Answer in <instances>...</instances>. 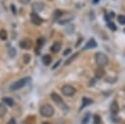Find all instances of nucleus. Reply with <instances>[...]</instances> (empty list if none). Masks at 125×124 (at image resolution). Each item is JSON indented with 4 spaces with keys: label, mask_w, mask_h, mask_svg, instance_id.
I'll use <instances>...</instances> for the list:
<instances>
[{
    "label": "nucleus",
    "mask_w": 125,
    "mask_h": 124,
    "mask_svg": "<svg viewBox=\"0 0 125 124\" xmlns=\"http://www.w3.org/2000/svg\"><path fill=\"white\" fill-rule=\"evenodd\" d=\"M107 26H108L111 30H116V26L114 25L113 22H108V23H107Z\"/></svg>",
    "instance_id": "25"
},
{
    "label": "nucleus",
    "mask_w": 125,
    "mask_h": 124,
    "mask_svg": "<svg viewBox=\"0 0 125 124\" xmlns=\"http://www.w3.org/2000/svg\"><path fill=\"white\" fill-rule=\"evenodd\" d=\"M43 44H44V38H38V40H37V46H38V48H41L42 46H43Z\"/></svg>",
    "instance_id": "21"
},
{
    "label": "nucleus",
    "mask_w": 125,
    "mask_h": 124,
    "mask_svg": "<svg viewBox=\"0 0 125 124\" xmlns=\"http://www.w3.org/2000/svg\"><path fill=\"white\" fill-rule=\"evenodd\" d=\"M6 112H7V108H6V106H5L3 103H0V117L4 116V115L6 114Z\"/></svg>",
    "instance_id": "18"
},
{
    "label": "nucleus",
    "mask_w": 125,
    "mask_h": 124,
    "mask_svg": "<svg viewBox=\"0 0 125 124\" xmlns=\"http://www.w3.org/2000/svg\"><path fill=\"white\" fill-rule=\"evenodd\" d=\"M7 124H16V120L14 119V118H11L9 121H8V123Z\"/></svg>",
    "instance_id": "28"
},
{
    "label": "nucleus",
    "mask_w": 125,
    "mask_h": 124,
    "mask_svg": "<svg viewBox=\"0 0 125 124\" xmlns=\"http://www.w3.org/2000/svg\"><path fill=\"white\" fill-rule=\"evenodd\" d=\"M61 48H62V44H61L60 42H55V43L52 45V47H51V51H52L53 53H58V52L61 50Z\"/></svg>",
    "instance_id": "11"
},
{
    "label": "nucleus",
    "mask_w": 125,
    "mask_h": 124,
    "mask_svg": "<svg viewBox=\"0 0 125 124\" xmlns=\"http://www.w3.org/2000/svg\"><path fill=\"white\" fill-rule=\"evenodd\" d=\"M12 10H13V13L16 14V10H15V6L14 5H12Z\"/></svg>",
    "instance_id": "30"
},
{
    "label": "nucleus",
    "mask_w": 125,
    "mask_h": 124,
    "mask_svg": "<svg viewBox=\"0 0 125 124\" xmlns=\"http://www.w3.org/2000/svg\"><path fill=\"white\" fill-rule=\"evenodd\" d=\"M118 110H119L118 103H117L115 101L112 102V103H111V105H110V111H111L113 114H116V113L118 112Z\"/></svg>",
    "instance_id": "12"
},
{
    "label": "nucleus",
    "mask_w": 125,
    "mask_h": 124,
    "mask_svg": "<svg viewBox=\"0 0 125 124\" xmlns=\"http://www.w3.org/2000/svg\"><path fill=\"white\" fill-rule=\"evenodd\" d=\"M7 37H8L7 31L5 29H1L0 30V39L1 40H7Z\"/></svg>",
    "instance_id": "17"
},
{
    "label": "nucleus",
    "mask_w": 125,
    "mask_h": 124,
    "mask_svg": "<svg viewBox=\"0 0 125 124\" xmlns=\"http://www.w3.org/2000/svg\"><path fill=\"white\" fill-rule=\"evenodd\" d=\"M2 102H3L4 103L8 104L9 106H12V105H14V101H13V99H11V98H8V97H5V98H3V99H2Z\"/></svg>",
    "instance_id": "14"
},
{
    "label": "nucleus",
    "mask_w": 125,
    "mask_h": 124,
    "mask_svg": "<svg viewBox=\"0 0 125 124\" xmlns=\"http://www.w3.org/2000/svg\"><path fill=\"white\" fill-rule=\"evenodd\" d=\"M104 74H105V70L104 69V66H98L96 69H95V76L97 77V78H103L104 76Z\"/></svg>",
    "instance_id": "8"
},
{
    "label": "nucleus",
    "mask_w": 125,
    "mask_h": 124,
    "mask_svg": "<svg viewBox=\"0 0 125 124\" xmlns=\"http://www.w3.org/2000/svg\"><path fill=\"white\" fill-rule=\"evenodd\" d=\"M95 60H96L97 64L100 66H104L108 63V58L104 53H97L95 56Z\"/></svg>",
    "instance_id": "2"
},
{
    "label": "nucleus",
    "mask_w": 125,
    "mask_h": 124,
    "mask_svg": "<svg viewBox=\"0 0 125 124\" xmlns=\"http://www.w3.org/2000/svg\"><path fill=\"white\" fill-rule=\"evenodd\" d=\"M60 62H61V61H59V62H58V63H57V64H55V65L53 66V69H55V68H56V67H57V66L60 64Z\"/></svg>",
    "instance_id": "29"
},
{
    "label": "nucleus",
    "mask_w": 125,
    "mask_h": 124,
    "mask_svg": "<svg viewBox=\"0 0 125 124\" xmlns=\"http://www.w3.org/2000/svg\"><path fill=\"white\" fill-rule=\"evenodd\" d=\"M94 124H101V117L97 114L94 116Z\"/></svg>",
    "instance_id": "22"
},
{
    "label": "nucleus",
    "mask_w": 125,
    "mask_h": 124,
    "mask_svg": "<svg viewBox=\"0 0 125 124\" xmlns=\"http://www.w3.org/2000/svg\"><path fill=\"white\" fill-rule=\"evenodd\" d=\"M39 111H40V114H41L42 116H44V117H51V116L54 115V112H55L54 107H53L51 104H48V103L43 104V105L40 107Z\"/></svg>",
    "instance_id": "1"
},
{
    "label": "nucleus",
    "mask_w": 125,
    "mask_h": 124,
    "mask_svg": "<svg viewBox=\"0 0 125 124\" xmlns=\"http://www.w3.org/2000/svg\"><path fill=\"white\" fill-rule=\"evenodd\" d=\"M30 21L35 25H40L43 22V20L36 13H30Z\"/></svg>",
    "instance_id": "7"
},
{
    "label": "nucleus",
    "mask_w": 125,
    "mask_h": 124,
    "mask_svg": "<svg viewBox=\"0 0 125 124\" xmlns=\"http://www.w3.org/2000/svg\"><path fill=\"white\" fill-rule=\"evenodd\" d=\"M69 52H70V50H66V51H65V52L63 53V55H66V54H68Z\"/></svg>",
    "instance_id": "31"
},
{
    "label": "nucleus",
    "mask_w": 125,
    "mask_h": 124,
    "mask_svg": "<svg viewBox=\"0 0 125 124\" xmlns=\"http://www.w3.org/2000/svg\"><path fill=\"white\" fill-rule=\"evenodd\" d=\"M75 92H76L75 88H74L73 86H71V85H64V86L62 88V93L64 96H66V97H71V96H73V95L75 94Z\"/></svg>",
    "instance_id": "5"
},
{
    "label": "nucleus",
    "mask_w": 125,
    "mask_h": 124,
    "mask_svg": "<svg viewBox=\"0 0 125 124\" xmlns=\"http://www.w3.org/2000/svg\"><path fill=\"white\" fill-rule=\"evenodd\" d=\"M99 2V0H93V3H98Z\"/></svg>",
    "instance_id": "32"
},
{
    "label": "nucleus",
    "mask_w": 125,
    "mask_h": 124,
    "mask_svg": "<svg viewBox=\"0 0 125 124\" xmlns=\"http://www.w3.org/2000/svg\"><path fill=\"white\" fill-rule=\"evenodd\" d=\"M124 31H125V29H124Z\"/></svg>",
    "instance_id": "34"
},
{
    "label": "nucleus",
    "mask_w": 125,
    "mask_h": 124,
    "mask_svg": "<svg viewBox=\"0 0 125 124\" xmlns=\"http://www.w3.org/2000/svg\"><path fill=\"white\" fill-rule=\"evenodd\" d=\"M20 1V3H21V4H28L29 2H30V0H19Z\"/></svg>",
    "instance_id": "27"
},
{
    "label": "nucleus",
    "mask_w": 125,
    "mask_h": 124,
    "mask_svg": "<svg viewBox=\"0 0 125 124\" xmlns=\"http://www.w3.org/2000/svg\"><path fill=\"white\" fill-rule=\"evenodd\" d=\"M77 55H78V53H76V54H74L72 58H69V59H68V60H67V61L65 62V64H69V63H70V62H72V61H73V60H74V59H75V58L77 57Z\"/></svg>",
    "instance_id": "23"
},
{
    "label": "nucleus",
    "mask_w": 125,
    "mask_h": 124,
    "mask_svg": "<svg viewBox=\"0 0 125 124\" xmlns=\"http://www.w3.org/2000/svg\"><path fill=\"white\" fill-rule=\"evenodd\" d=\"M88 121H89V114L85 116V118H84V119H83V121H82V124H86Z\"/></svg>",
    "instance_id": "26"
},
{
    "label": "nucleus",
    "mask_w": 125,
    "mask_h": 124,
    "mask_svg": "<svg viewBox=\"0 0 125 124\" xmlns=\"http://www.w3.org/2000/svg\"><path fill=\"white\" fill-rule=\"evenodd\" d=\"M28 80H29V77H24V78L19 79L18 81L14 82V83L10 86V90H11V91H16V90H19V89L22 88L23 86H25V84L28 82Z\"/></svg>",
    "instance_id": "3"
},
{
    "label": "nucleus",
    "mask_w": 125,
    "mask_h": 124,
    "mask_svg": "<svg viewBox=\"0 0 125 124\" xmlns=\"http://www.w3.org/2000/svg\"><path fill=\"white\" fill-rule=\"evenodd\" d=\"M20 47L21 49H25V50H29L32 47V41L29 38H23L21 42H20Z\"/></svg>",
    "instance_id": "6"
},
{
    "label": "nucleus",
    "mask_w": 125,
    "mask_h": 124,
    "mask_svg": "<svg viewBox=\"0 0 125 124\" xmlns=\"http://www.w3.org/2000/svg\"><path fill=\"white\" fill-rule=\"evenodd\" d=\"M61 16H62V11H60V10H56V11L54 12V17H53L54 21L58 20V19H59Z\"/></svg>",
    "instance_id": "19"
},
{
    "label": "nucleus",
    "mask_w": 125,
    "mask_h": 124,
    "mask_svg": "<svg viewBox=\"0 0 125 124\" xmlns=\"http://www.w3.org/2000/svg\"><path fill=\"white\" fill-rule=\"evenodd\" d=\"M44 9V4L42 2H34L32 3V10L35 12H41Z\"/></svg>",
    "instance_id": "9"
},
{
    "label": "nucleus",
    "mask_w": 125,
    "mask_h": 124,
    "mask_svg": "<svg viewBox=\"0 0 125 124\" xmlns=\"http://www.w3.org/2000/svg\"><path fill=\"white\" fill-rule=\"evenodd\" d=\"M117 20H118V21H119V23H120V24H122V25H124V24H125V17H124V16L119 15V16H118V18H117Z\"/></svg>",
    "instance_id": "20"
},
{
    "label": "nucleus",
    "mask_w": 125,
    "mask_h": 124,
    "mask_svg": "<svg viewBox=\"0 0 125 124\" xmlns=\"http://www.w3.org/2000/svg\"><path fill=\"white\" fill-rule=\"evenodd\" d=\"M82 101H83V104H82L81 108H83V107H85V106H87V105L91 104V103H92V102H93L91 99H89V98H85V97L82 99Z\"/></svg>",
    "instance_id": "15"
},
{
    "label": "nucleus",
    "mask_w": 125,
    "mask_h": 124,
    "mask_svg": "<svg viewBox=\"0 0 125 124\" xmlns=\"http://www.w3.org/2000/svg\"><path fill=\"white\" fill-rule=\"evenodd\" d=\"M97 46H98V44H97V42L95 41V39L91 38V39L86 43L84 49H93V48H96Z\"/></svg>",
    "instance_id": "10"
},
{
    "label": "nucleus",
    "mask_w": 125,
    "mask_h": 124,
    "mask_svg": "<svg viewBox=\"0 0 125 124\" xmlns=\"http://www.w3.org/2000/svg\"><path fill=\"white\" fill-rule=\"evenodd\" d=\"M8 55H9L10 58H14V57L17 55V51H16V49H15L14 47H11V48L9 49V51H8Z\"/></svg>",
    "instance_id": "16"
},
{
    "label": "nucleus",
    "mask_w": 125,
    "mask_h": 124,
    "mask_svg": "<svg viewBox=\"0 0 125 124\" xmlns=\"http://www.w3.org/2000/svg\"><path fill=\"white\" fill-rule=\"evenodd\" d=\"M42 124H50V123H48V122H43Z\"/></svg>",
    "instance_id": "33"
},
{
    "label": "nucleus",
    "mask_w": 125,
    "mask_h": 124,
    "mask_svg": "<svg viewBox=\"0 0 125 124\" xmlns=\"http://www.w3.org/2000/svg\"><path fill=\"white\" fill-rule=\"evenodd\" d=\"M51 99L56 103V104L57 105H59L62 110H66L68 107L65 105V103H63V101H62V99L61 98V96H59L57 93H52L51 94Z\"/></svg>",
    "instance_id": "4"
},
{
    "label": "nucleus",
    "mask_w": 125,
    "mask_h": 124,
    "mask_svg": "<svg viewBox=\"0 0 125 124\" xmlns=\"http://www.w3.org/2000/svg\"><path fill=\"white\" fill-rule=\"evenodd\" d=\"M29 60H30V57L28 54H25L24 57H23V62L24 63H28L29 62Z\"/></svg>",
    "instance_id": "24"
},
{
    "label": "nucleus",
    "mask_w": 125,
    "mask_h": 124,
    "mask_svg": "<svg viewBox=\"0 0 125 124\" xmlns=\"http://www.w3.org/2000/svg\"><path fill=\"white\" fill-rule=\"evenodd\" d=\"M42 62H43L45 65H49V64L52 62V58H51V56H49V55H44V56L42 57Z\"/></svg>",
    "instance_id": "13"
}]
</instances>
